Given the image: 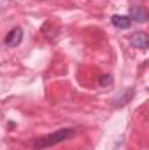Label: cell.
Returning <instances> with one entry per match:
<instances>
[{
  "label": "cell",
  "instance_id": "5",
  "mask_svg": "<svg viewBox=\"0 0 149 150\" xmlns=\"http://www.w3.org/2000/svg\"><path fill=\"white\" fill-rule=\"evenodd\" d=\"M130 44H132L133 47L140 49V51H146L148 45H149V38L144 32H139V33H133V35L130 37Z\"/></svg>",
  "mask_w": 149,
  "mask_h": 150
},
{
  "label": "cell",
  "instance_id": "3",
  "mask_svg": "<svg viewBox=\"0 0 149 150\" xmlns=\"http://www.w3.org/2000/svg\"><path fill=\"white\" fill-rule=\"evenodd\" d=\"M128 18H130V21L133 23H146L149 19V12L146 7H142V5H132L130 7V12H128Z\"/></svg>",
  "mask_w": 149,
  "mask_h": 150
},
{
  "label": "cell",
  "instance_id": "1",
  "mask_svg": "<svg viewBox=\"0 0 149 150\" xmlns=\"http://www.w3.org/2000/svg\"><path fill=\"white\" fill-rule=\"evenodd\" d=\"M75 134H77V129L75 127H62L58 131H53L49 134H44V136L37 138L34 142V149L44 150V149H49V147H54V145H58L62 142H67V140L74 138Z\"/></svg>",
  "mask_w": 149,
  "mask_h": 150
},
{
  "label": "cell",
  "instance_id": "7",
  "mask_svg": "<svg viewBox=\"0 0 149 150\" xmlns=\"http://www.w3.org/2000/svg\"><path fill=\"white\" fill-rule=\"evenodd\" d=\"M98 82H100V86H102V87L111 86V84H112V77L109 74H104V75H100V80H98Z\"/></svg>",
  "mask_w": 149,
  "mask_h": 150
},
{
  "label": "cell",
  "instance_id": "4",
  "mask_svg": "<svg viewBox=\"0 0 149 150\" xmlns=\"http://www.w3.org/2000/svg\"><path fill=\"white\" fill-rule=\"evenodd\" d=\"M21 40H23V28L16 26V28H12V30L5 35L4 45H5V47H16V45L21 44Z\"/></svg>",
  "mask_w": 149,
  "mask_h": 150
},
{
  "label": "cell",
  "instance_id": "2",
  "mask_svg": "<svg viewBox=\"0 0 149 150\" xmlns=\"http://www.w3.org/2000/svg\"><path fill=\"white\" fill-rule=\"evenodd\" d=\"M133 96H135V89H133V87H126V89H123L121 93H117V94L111 100L112 108H121V107L128 105V103L132 101Z\"/></svg>",
  "mask_w": 149,
  "mask_h": 150
},
{
  "label": "cell",
  "instance_id": "6",
  "mask_svg": "<svg viewBox=\"0 0 149 150\" xmlns=\"http://www.w3.org/2000/svg\"><path fill=\"white\" fill-rule=\"evenodd\" d=\"M111 23L112 26H116L117 30H128L132 26V21L128 16H121V14H114L111 18Z\"/></svg>",
  "mask_w": 149,
  "mask_h": 150
}]
</instances>
